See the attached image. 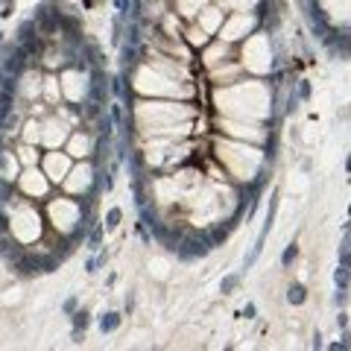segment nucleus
<instances>
[{
	"label": "nucleus",
	"mask_w": 351,
	"mask_h": 351,
	"mask_svg": "<svg viewBox=\"0 0 351 351\" xmlns=\"http://www.w3.org/2000/svg\"><path fill=\"white\" fill-rule=\"evenodd\" d=\"M217 103H219V108H226L228 114L263 117L267 114V106H269V94H267V88L258 82H243V85H234V88H228V91L217 94Z\"/></svg>",
	"instance_id": "nucleus-1"
},
{
	"label": "nucleus",
	"mask_w": 351,
	"mask_h": 351,
	"mask_svg": "<svg viewBox=\"0 0 351 351\" xmlns=\"http://www.w3.org/2000/svg\"><path fill=\"white\" fill-rule=\"evenodd\" d=\"M193 112L184 106H173V103H141L138 106V117H141V126L152 135H173L176 123L182 117H191Z\"/></svg>",
	"instance_id": "nucleus-2"
},
{
	"label": "nucleus",
	"mask_w": 351,
	"mask_h": 351,
	"mask_svg": "<svg viewBox=\"0 0 351 351\" xmlns=\"http://www.w3.org/2000/svg\"><path fill=\"white\" fill-rule=\"evenodd\" d=\"M217 158L223 161L228 173L237 176V179H252V173H255L261 164L258 149L237 147V144H228V141H217Z\"/></svg>",
	"instance_id": "nucleus-3"
},
{
	"label": "nucleus",
	"mask_w": 351,
	"mask_h": 351,
	"mask_svg": "<svg viewBox=\"0 0 351 351\" xmlns=\"http://www.w3.org/2000/svg\"><path fill=\"white\" fill-rule=\"evenodd\" d=\"M135 88H138V91L170 94V97H173V94H182V97L193 94V88H188V85H179L176 80H167V76H158V73H149V71H141V73H138Z\"/></svg>",
	"instance_id": "nucleus-4"
},
{
	"label": "nucleus",
	"mask_w": 351,
	"mask_h": 351,
	"mask_svg": "<svg viewBox=\"0 0 351 351\" xmlns=\"http://www.w3.org/2000/svg\"><path fill=\"white\" fill-rule=\"evenodd\" d=\"M12 234L21 240V243H32L38 234H41V226H38V214L32 208H21V211L12 217Z\"/></svg>",
	"instance_id": "nucleus-5"
},
{
	"label": "nucleus",
	"mask_w": 351,
	"mask_h": 351,
	"mask_svg": "<svg viewBox=\"0 0 351 351\" xmlns=\"http://www.w3.org/2000/svg\"><path fill=\"white\" fill-rule=\"evenodd\" d=\"M243 64L252 71H267L269 68V44L263 36H255V38H249L246 41V47H243Z\"/></svg>",
	"instance_id": "nucleus-6"
},
{
	"label": "nucleus",
	"mask_w": 351,
	"mask_h": 351,
	"mask_svg": "<svg viewBox=\"0 0 351 351\" xmlns=\"http://www.w3.org/2000/svg\"><path fill=\"white\" fill-rule=\"evenodd\" d=\"M50 219L59 232H73V226L80 223V205L71 202V199L50 202Z\"/></svg>",
	"instance_id": "nucleus-7"
},
{
	"label": "nucleus",
	"mask_w": 351,
	"mask_h": 351,
	"mask_svg": "<svg viewBox=\"0 0 351 351\" xmlns=\"http://www.w3.org/2000/svg\"><path fill=\"white\" fill-rule=\"evenodd\" d=\"M252 27H255V18L246 15V12H237L219 27V36H223L226 41H234V38H243Z\"/></svg>",
	"instance_id": "nucleus-8"
},
{
	"label": "nucleus",
	"mask_w": 351,
	"mask_h": 351,
	"mask_svg": "<svg viewBox=\"0 0 351 351\" xmlns=\"http://www.w3.org/2000/svg\"><path fill=\"white\" fill-rule=\"evenodd\" d=\"M64 138H68V123H64V120L50 117V120H44V123H41V141L47 147L64 144Z\"/></svg>",
	"instance_id": "nucleus-9"
},
{
	"label": "nucleus",
	"mask_w": 351,
	"mask_h": 351,
	"mask_svg": "<svg viewBox=\"0 0 351 351\" xmlns=\"http://www.w3.org/2000/svg\"><path fill=\"white\" fill-rule=\"evenodd\" d=\"M21 179V188H24L29 196H44L47 193V173H38L36 164L24 170V176H18Z\"/></svg>",
	"instance_id": "nucleus-10"
},
{
	"label": "nucleus",
	"mask_w": 351,
	"mask_h": 351,
	"mask_svg": "<svg viewBox=\"0 0 351 351\" xmlns=\"http://www.w3.org/2000/svg\"><path fill=\"white\" fill-rule=\"evenodd\" d=\"M44 173H47V179L53 182H64L71 173V161L68 156H59V152H50L47 161H44Z\"/></svg>",
	"instance_id": "nucleus-11"
},
{
	"label": "nucleus",
	"mask_w": 351,
	"mask_h": 351,
	"mask_svg": "<svg viewBox=\"0 0 351 351\" xmlns=\"http://www.w3.org/2000/svg\"><path fill=\"white\" fill-rule=\"evenodd\" d=\"M64 184H68V191L80 193V191H88V184H91V167L88 164H80L76 170L68 173V179H64Z\"/></svg>",
	"instance_id": "nucleus-12"
},
{
	"label": "nucleus",
	"mask_w": 351,
	"mask_h": 351,
	"mask_svg": "<svg viewBox=\"0 0 351 351\" xmlns=\"http://www.w3.org/2000/svg\"><path fill=\"white\" fill-rule=\"evenodd\" d=\"M80 82H82V76H80V73H64V76H62V88H64V94H68L73 103H76V100H82Z\"/></svg>",
	"instance_id": "nucleus-13"
},
{
	"label": "nucleus",
	"mask_w": 351,
	"mask_h": 351,
	"mask_svg": "<svg viewBox=\"0 0 351 351\" xmlns=\"http://www.w3.org/2000/svg\"><path fill=\"white\" fill-rule=\"evenodd\" d=\"M0 176L3 179H15L18 176V158L12 152H0Z\"/></svg>",
	"instance_id": "nucleus-14"
},
{
	"label": "nucleus",
	"mask_w": 351,
	"mask_h": 351,
	"mask_svg": "<svg viewBox=\"0 0 351 351\" xmlns=\"http://www.w3.org/2000/svg\"><path fill=\"white\" fill-rule=\"evenodd\" d=\"M199 15H202L199 18V27L205 32H214L219 27V21H223V12H219V9H205V12H199Z\"/></svg>",
	"instance_id": "nucleus-15"
},
{
	"label": "nucleus",
	"mask_w": 351,
	"mask_h": 351,
	"mask_svg": "<svg viewBox=\"0 0 351 351\" xmlns=\"http://www.w3.org/2000/svg\"><path fill=\"white\" fill-rule=\"evenodd\" d=\"M68 149H71V156L82 158V156H88V149H91V141H88V135H73Z\"/></svg>",
	"instance_id": "nucleus-16"
},
{
	"label": "nucleus",
	"mask_w": 351,
	"mask_h": 351,
	"mask_svg": "<svg viewBox=\"0 0 351 351\" xmlns=\"http://www.w3.org/2000/svg\"><path fill=\"white\" fill-rule=\"evenodd\" d=\"M24 141L27 144H38L41 141V123L38 120H29V123L24 126Z\"/></svg>",
	"instance_id": "nucleus-17"
},
{
	"label": "nucleus",
	"mask_w": 351,
	"mask_h": 351,
	"mask_svg": "<svg viewBox=\"0 0 351 351\" xmlns=\"http://www.w3.org/2000/svg\"><path fill=\"white\" fill-rule=\"evenodd\" d=\"M202 6H205V0H179V12L188 15V18H193Z\"/></svg>",
	"instance_id": "nucleus-18"
},
{
	"label": "nucleus",
	"mask_w": 351,
	"mask_h": 351,
	"mask_svg": "<svg viewBox=\"0 0 351 351\" xmlns=\"http://www.w3.org/2000/svg\"><path fill=\"white\" fill-rule=\"evenodd\" d=\"M18 158H21V164H24V167H32V164L38 161V152L32 149V144H24L18 149Z\"/></svg>",
	"instance_id": "nucleus-19"
},
{
	"label": "nucleus",
	"mask_w": 351,
	"mask_h": 351,
	"mask_svg": "<svg viewBox=\"0 0 351 351\" xmlns=\"http://www.w3.org/2000/svg\"><path fill=\"white\" fill-rule=\"evenodd\" d=\"M219 62H226V47H223V44L205 53V64H208V68H214V64H219Z\"/></svg>",
	"instance_id": "nucleus-20"
},
{
	"label": "nucleus",
	"mask_w": 351,
	"mask_h": 351,
	"mask_svg": "<svg viewBox=\"0 0 351 351\" xmlns=\"http://www.w3.org/2000/svg\"><path fill=\"white\" fill-rule=\"evenodd\" d=\"M149 272H152L156 278H167V276H170V263H167V261H152V263H149Z\"/></svg>",
	"instance_id": "nucleus-21"
},
{
	"label": "nucleus",
	"mask_w": 351,
	"mask_h": 351,
	"mask_svg": "<svg viewBox=\"0 0 351 351\" xmlns=\"http://www.w3.org/2000/svg\"><path fill=\"white\" fill-rule=\"evenodd\" d=\"M44 91H47V100H50V103L59 100V82H56V80H47V82H44Z\"/></svg>",
	"instance_id": "nucleus-22"
},
{
	"label": "nucleus",
	"mask_w": 351,
	"mask_h": 351,
	"mask_svg": "<svg viewBox=\"0 0 351 351\" xmlns=\"http://www.w3.org/2000/svg\"><path fill=\"white\" fill-rule=\"evenodd\" d=\"M287 299L293 302V304H302L304 302V287H299V284H295V287H290V295Z\"/></svg>",
	"instance_id": "nucleus-23"
},
{
	"label": "nucleus",
	"mask_w": 351,
	"mask_h": 351,
	"mask_svg": "<svg viewBox=\"0 0 351 351\" xmlns=\"http://www.w3.org/2000/svg\"><path fill=\"white\" fill-rule=\"evenodd\" d=\"M228 6H237V9H243V6H249V3H255V0H226Z\"/></svg>",
	"instance_id": "nucleus-24"
},
{
	"label": "nucleus",
	"mask_w": 351,
	"mask_h": 351,
	"mask_svg": "<svg viewBox=\"0 0 351 351\" xmlns=\"http://www.w3.org/2000/svg\"><path fill=\"white\" fill-rule=\"evenodd\" d=\"M117 219H120V211H112V214H108V228H114V226H117Z\"/></svg>",
	"instance_id": "nucleus-25"
}]
</instances>
